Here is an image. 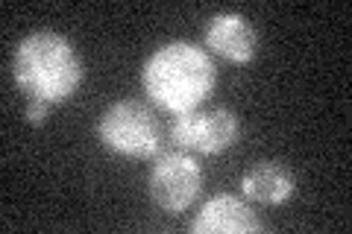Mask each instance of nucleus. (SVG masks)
Here are the masks:
<instances>
[{
  "label": "nucleus",
  "instance_id": "1",
  "mask_svg": "<svg viewBox=\"0 0 352 234\" xmlns=\"http://www.w3.org/2000/svg\"><path fill=\"white\" fill-rule=\"evenodd\" d=\"M141 82L153 106L170 115L200 108L212 97L217 85L214 62L200 44L194 41H170L144 62Z\"/></svg>",
  "mask_w": 352,
  "mask_h": 234
},
{
  "label": "nucleus",
  "instance_id": "2",
  "mask_svg": "<svg viewBox=\"0 0 352 234\" xmlns=\"http://www.w3.org/2000/svg\"><path fill=\"white\" fill-rule=\"evenodd\" d=\"M12 76L27 100L56 106L76 94L85 80V68L68 38L53 30H38L15 47Z\"/></svg>",
  "mask_w": 352,
  "mask_h": 234
},
{
  "label": "nucleus",
  "instance_id": "3",
  "mask_svg": "<svg viewBox=\"0 0 352 234\" xmlns=\"http://www.w3.org/2000/svg\"><path fill=\"white\" fill-rule=\"evenodd\" d=\"M97 135L112 152L126 159H153L162 150V124L141 100H118L100 115Z\"/></svg>",
  "mask_w": 352,
  "mask_h": 234
},
{
  "label": "nucleus",
  "instance_id": "4",
  "mask_svg": "<svg viewBox=\"0 0 352 234\" xmlns=\"http://www.w3.org/2000/svg\"><path fill=\"white\" fill-rule=\"evenodd\" d=\"M203 167L188 152H162L150 167L147 191L164 214H182L203 194Z\"/></svg>",
  "mask_w": 352,
  "mask_h": 234
},
{
  "label": "nucleus",
  "instance_id": "5",
  "mask_svg": "<svg viewBox=\"0 0 352 234\" xmlns=\"http://www.w3.org/2000/svg\"><path fill=\"white\" fill-rule=\"evenodd\" d=\"M238 117L232 108L208 106V108H191L173 117L170 124V141L176 150L200 152V155H220L235 147L238 141Z\"/></svg>",
  "mask_w": 352,
  "mask_h": 234
},
{
  "label": "nucleus",
  "instance_id": "6",
  "mask_svg": "<svg viewBox=\"0 0 352 234\" xmlns=\"http://www.w3.org/2000/svg\"><path fill=\"white\" fill-rule=\"evenodd\" d=\"M194 234H256L261 231V220L247 202V196L217 194L197 211L191 220Z\"/></svg>",
  "mask_w": 352,
  "mask_h": 234
},
{
  "label": "nucleus",
  "instance_id": "7",
  "mask_svg": "<svg viewBox=\"0 0 352 234\" xmlns=\"http://www.w3.org/2000/svg\"><path fill=\"white\" fill-rule=\"evenodd\" d=\"M206 47L232 65H247L256 59L258 32L244 15L220 12L208 21V27H206Z\"/></svg>",
  "mask_w": 352,
  "mask_h": 234
},
{
  "label": "nucleus",
  "instance_id": "8",
  "mask_svg": "<svg viewBox=\"0 0 352 234\" xmlns=\"http://www.w3.org/2000/svg\"><path fill=\"white\" fill-rule=\"evenodd\" d=\"M241 191L250 202L258 205H282L296 191L294 173L282 161H256L241 176Z\"/></svg>",
  "mask_w": 352,
  "mask_h": 234
},
{
  "label": "nucleus",
  "instance_id": "9",
  "mask_svg": "<svg viewBox=\"0 0 352 234\" xmlns=\"http://www.w3.org/2000/svg\"><path fill=\"white\" fill-rule=\"evenodd\" d=\"M47 111H50V103H44V100H27L24 117L30 126H41L44 120H47Z\"/></svg>",
  "mask_w": 352,
  "mask_h": 234
}]
</instances>
